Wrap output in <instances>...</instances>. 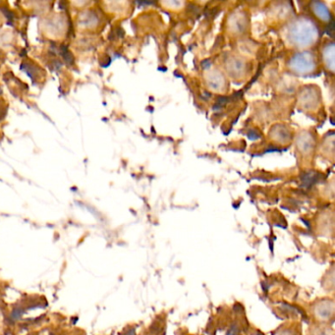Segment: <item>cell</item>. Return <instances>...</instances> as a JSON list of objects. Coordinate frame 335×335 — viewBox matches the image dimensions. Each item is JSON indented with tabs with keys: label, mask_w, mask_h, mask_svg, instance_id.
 <instances>
[{
	"label": "cell",
	"mask_w": 335,
	"mask_h": 335,
	"mask_svg": "<svg viewBox=\"0 0 335 335\" xmlns=\"http://www.w3.org/2000/svg\"><path fill=\"white\" fill-rule=\"evenodd\" d=\"M289 65L291 69L298 73H308L313 71L316 67V60L312 53L302 52L295 54L291 58Z\"/></svg>",
	"instance_id": "cell-2"
},
{
	"label": "cell",
	"mask_w": 335,
	"mask_h": 335,
	"mask_svg": "<svg viewBox=\"0 0 335 335\" xmlns=\"http://www.w3.org/2000/svg\"><path fill=\"white\" fill-rule=\"evenodd\" d=\"M248 138L250 139V140H257V139H259L260 138V135H258V133L257 132H255V131H251V132H249L248 133Z\"/></svg>",
	"instance_id": "cell-7"
},
{
	"label": "cell",
	"mask_w": 335,
	"mask_h": 335,
	"mask_svg": "<svg viewBox=\"0 0 335 335\" xmlns=\"http://www.w3.org/2000/svg\"><path fill=\"white\" fill-rule=\"evenodd\" d=\"M318 36L316 24L307 18H301L292 23L288 28V38L299 46L312 44Z\"/></svg>",
	"instance_id": "cell-1"
},
{
	"label": "cell",
	"mask_w": 335,
	"mask_h": 335,
	"mask_svg": "<svg viewBox=\"0 0 335 335\" xmlns=\"http://www.w3.org/2000/svg\"><path fill=\"white\" fill-rule=\"evenodd\" d=\"M319 180V175L315 173H305L302 175V183L304 187H311Z\"/></svg>",
	"instance_id": "cell-5"
},
{
	"label": "cell",
	"mask_w": 335,
	"mask_h": 335,
	"mask_svg": "<svg viewBox=\"0 0 335 335\" xmlns=\"http://www.w3.org/2000/svg\"><path fill=\"white\" fill-rule=\"evenodd\" d=\"M325 57H326L327 64H329L331 69L334 70V65H335V45L334 44H332L326 49Z\"/></svg>",
	"instance_id": "cell-6"
},
{
	"label": "cell",
	"mask_w": 335,
	"mask_h": 335,
	"mask_svg": "<svg viewBox=\"0 0 335 335\" xmlns=\"http://www.w3.org/2000/svg\"><path fill=\"white\" fill-rule=\"evenodd\" d=\"M226 335H238V330L236 327H232Z\"/></svg>",
	"instance_id": "cell-8"
},
{
	"label": "cell",
	"mask_w": 335,
	"mask_h": 335,
	"mask_svg": "<svg viewBox=\"0 0 335 335\" xmlns=\"http://www.w3.org/2000/svg\"><path fill=\"white\" fill-rule=\"evenodd\" d=\"M313 10L315 12V14L321 18L324 21H331L332 20V14L331 11L329 10V8L327 7V5L323 2L320 1H315L313 2Z\"/></svg>",
	"instance_id": "cell-3"
},
{
	"label": "cell",
	"mask_w": 335,
	"mask_h": 335,
	"mask_svg": "<svg viewBox=\"0 0 335 335\" xmlns=\"http://www.w3.org/2000/svg\"><path fill=\"white\" fill-rule=\"evenodd\" d=\"M258 335H262L261 334H258Z\"/></svg>",
	"instance_id": "cell-9"
},
{
	"label": "cell",
	"mask_w": 335,
	"mask_h": 335,
	"mask_svg": "<svg viewBox=\"0 0 335 335\" xmlns=\"http://www.w3.org/2000/svg\"><path fill=\"white\" fill-rule=\"evenodd\" d=\"M208 83L210 84V86L213 90H220L222 88V85H223V77L220 73L214 72V73L210 74V76L208 78Z\"/></svg>",
	"instance_id": "cell-4"
}]
</instances>
